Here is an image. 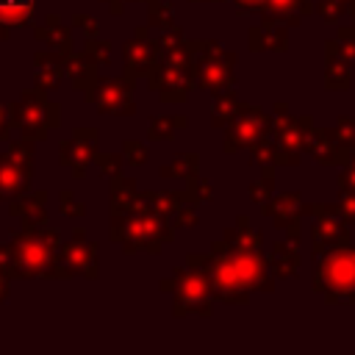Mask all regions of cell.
<instances>
[{
  "label": "cell",
  "instance_id": "6da1fadb",
  "mask_svg": "<svg viewBox=\"0 0 355 355\" xmlns=\"http://www.w3.org/2000/svg\"><path fill=\"white\" fill-rule=\"evenodd\" d=\"M258 233L250 230L247 219H239V227L230 233V241H219L208 255L211 291L222 302H247L252 288L269 291L272 277L263 255L258 252Z\"/></svg>",
  "mask_w": 355,
  "mask_h": 355
},
{
  "label": "cell",
  "instance_id": "7a4b0ae2",
  "mask_svg": "<svg viewBox=\"0 0 355 355\" xmlns=\"http://www.w3.org/2000/svg\"><path fill=\"white\" fill-rule=\"evenodd\" d=\"M114 239L125 244V250H158V241L169 239V227L161 211H155L144 197H125L122 216L114 214Z\"/></svg>",
  "mask_w": 355,
  "mask_h": 355
},
{
  "label": "cell",
  "instance_id": "3957f363",
  "mask_svg": "<svg viewBox=\"0 0 355 355\" xmlns=\"http://www.w3.org/2000/svg\"><path fill=\"white\" fill-rule=\"evenodd\" d=\"M11 263L17 277L55 275L58 269V233L28 227L11 244Z\"/></svg>",
  "mask_w": 355,
  "mask_h": 355
},
{
  "label": "cell",
  "instance_id": "277c9868",
  "mask_svg": "<svg viewBox=\"0 0 355 355\" xmlns=\"http://www.w3.org/2000/svg\"><path fill=\"white\" fill-rule=\"evenodd\" d=\"M316 291H322L327 302H355V244L324 250L316 263Z\"/></svg>",
  "mask_w": 355,
  "mask_h": 355
},
{
  "label": "cell",
  "instance_id": "5b68a950",
  "mask_svg": "<svg viewBox=\"0 0 355 355\" xmlns=\"http://www.w3.org/2000/svg\"><path fill=\"white\" fill-rule=\"evenodd\" d=\"M175 291V313H211V277H208V255H191L186 269L169 283Z\"/></svg>",
  "mask_w": 355,
  "mask_h": 355
},
{
  "label": "cell",
  "instance_id": "8992f818",
  "mask_svg": "<svg viewBox=\"0 0 355 355\" xmlns=\"http://www.w3.org/2000/svg\"><path fill=\"white\" fill-rule=\"evenodd\" d=\"M33 172L31 144H14L11 153H0V200H14L25 191Z\"/></svg>",
  "mask_w": 355,
  "mask_h": 355
},
{
  "label": "cell",
  "instance_id": "52a82bcc",
  "mask_svg": "<svg viewBox=\"0 0 355 355\" xmlns=\"http://www.w3.org/2000/svg\"><path fill=\"white\" fill-rule=\"evenodd\" d=\"M14 122L22 128V133L25 136H44V128L47 125H58V108H53V105H44L39 97L33 100V94H28V97H22L19 103H17V108H14Z\"/></svg>",
  "mask_w": 355,
  "mask_h": 355
},
{
  "label": "cell",
  "instance_id": "ba28073f",
  "mask_svg": "<svg viewBox=\"0 0 355 355\" xmlns=\"http://www.w3.org/2000/svg\"><path fill=\"white\" fill-rule=\"evenodd\" d=\"M89 100H92L103 114H133L130 83L122 80V78L97 80V83H94V92H89Z\"/></svg>",
  "mask_w": 355,
  "mask_h": 355
},
{
  "label": "cell",
  "instance_id": "9c48e42d",
  "mask_svg": "<svg viewBox=\"0 0 355 355\" xmlns=\"http://www.w3.org/2000/svg\"><path fill=\"white\" fill-rule=\"evenodd\" d=\"M266 133V116L255 108H241L239 114H233L230 125H227V150L233 147H250V144H258Z\"/></svg>",
  "mask_w": 355,
  "mask_h": 355
},
{
  "label": "cell",
  "instance_id": "30bf717a",
  "mask_svg": "<svg viewBox=\"0 0 355 355\" xmlns=\"http://www.w3.org/2000/svg\"><path fill=\"white\" fill-rule=\"evenodd\" d=\"M58 275H86L94 277V244L83 239L80 230H75V239L61 250L58 258Z\"/></svg>",
  "mask_w": 355,
  "mask_h": 355
},
{
  "label": "cell",
  "instance_id": "8fae6325",
  "mask_svg": "<svg viewBox=\"0 0 355 355\" xmlns=\"http://www.w3.org/2000/svg\"><path fill=\"white\" fill-rule=\"evenodd\" d=\"M230 64H233V58H230L227 53H222V50L211 42V47L205 50V58L200 61L202 86H205V89H214V92H222V86H227V83L233 80Z\"/></svg>",
  "mask_w": 355,
  "mask_h": 355
},
{
  "label": "cell",
  "instance_id": "7c38bea8",
  "mask_svg": "<svg viewBox=\"0 0 355 355\" xmlns=\"http://www.w3.org/2000/svg\"><path fill=\"white\" fill-rule=\"evenodd\" d=\"M319 219L313 225V241H316V252L319 250H330L336 244L347 241V227L341 225L338 216H333V208H316Z\"/></svg>",
  "mask_w": 355,
  "mask_h": 355
},
{
  "label": "cell",
  "instance_id": "4fadbf2b",
  "mask_svg": "<svg viewBox=\"0 0 355 355\" xmlns=\"http://www.w3.org/2000/svg\"><path fill=\"white\" fill-rule=\"evenodd\" d=\"M300 211H302V202H300L297 194H283V197L275 200V205L266 208V214H272L275 225H280V227H288L291 222H297Z\"/></svg>",
  "mask_w": 355,
  "mask_h": 355
},
{
  "label": "cell",
  "instance_id": "5bb4252c",
  "mask_svg": "<svg viewBox=\"0 0 355 355\" xmlns=\"http://www.w3.org/2000/svg\"><path fill=\"white\" fill-rule=\"evenodd\" d=\"M36 8V0H0V25H25Z\"/></svg>",
  "mask_w": 355,
  "mask_h": 355
},
{
  "label": "cell",
  "instance_id": "9a60e30c",
  "mask_svg": "<svg viewBox=\"0 0 355 355\" xmlns=\"http://www.w3.org/2000/svg\"><path fill=\"white\" fill-rule=\"evenodd\" d=\"M125 55H128V72L130 75H144L153 67V47L147 42H139V39L128 42Z\"/></svg>",
  "mask_w": 355,
  "mask_h": 355
},
{
  "label": "cell",
  "instance_id": "2e32d148",
  "mask_svg": "<svg viewBox=\"0 0 355 355\" xmlns=\"http://www.w3.org/2000/svg\"><path fill=\"white\" fill-rule=\"evenodd\" d=\"M266 8L280 19V22H297L308 8L311 3L308 0H266Z\"/></svg>",
  "mask_w": 355,
  "mask_h": 355
},
{
  "label": "cell",
  "instance_id": "e0dca14e",
  "mask_svg": "<svg viewBox=\"0 0 355 355\" xmlns=\"http://www.w3.org/2000/svg\"><path fill=\"white\" fill-rule=\"evenodd\" d=\"M272 261H275V272L280 277H288V275H294V269L300 263V255H297V250H294L291 241H280L272 250Z\"/></svg>",
  "mask_w": 355,
  "mask_h": 355
},
{
  "label": "cell",
  "instance_id": "ac0fdd59",
  "mask_svg": "<svg viewBox=\"0 0 355 355\" xmlns=\"http://www.w3.org/2000/svg\"><path fill=\"white\" fill-rule=\"evenodd\" d=\"M308 139H311V150L319 153V155H316L319 161H324V164H336V161H341L344 150L333 144V133H319V130H313V133H308Z\"/></svg>",
  "mask_w": 355,
  "mask_h": 355
},
{
  "label": "cell",
  "instance_id": "d6986e66",
  "mask_svg": "<svg viewBox=\"0 0 355 355\" xmlns=\"http://www.w3.org/2000/svg\"><path fill=\"white\" fill-rule=\"evenodd\" d=\"M36 64H39V69H36V80H39V86L42 89H50V86H55L58 83V78H61V61L55 58V55H36Z\"/></svg>",
  "mask_w": 355,
  "mask_h": 355
},
{
  "label": "cell",
  "instance_id": "ffe728a7",
  "mask_svg": "<svg viewBox=\"0 0 355 355\" xmlns=\"http://www.w3.org/2000/svg\"><path fill=\"white\" fill-rule=\"evenodd\" d=\"M255 47H283V33L275 31L272 19H266L261 31H252V50Z\"/></svg>",
  "mask_w": 355,
  "mask_h": 355
},
{
  "label": "cell",
  "instance_id": "44dd1931",
  "mask_svg": "<svg viewBox=\"0 0 355 355\" xmlns=\"http://www.w3.org/2000/svg\"><path fill=\"white\" fill-rule=\"evenodd\" d=\"M344 8H347V3H344V0H322V6H319V11H322L330 22H336V19L344 14Z\"/></svg>",
  "mask_w": 355,
  "mask_h": 355
},
{
  "label": "cell",
  "instance_id": "7402d4cb",
  "mask_svg": "<svg viewBox=\"0 0 355 355\" xmlns=\"http://www.w3.org/2000/svg\"><path fill=\"white\" fill-rule=\"evenodd\" d=\"M344 194H347V197H344V202H341V216L355 225V191H344Z\"/></svg>",
  "mask_w": 355,
  "mask_h": 355
},
{
  "label": "cell",
  "instance_id": "603a6c76",
  "mask_svg": "<svg viewBox=\"0 0 355 355\" xmlns=\"http://www.w3.org/2000/svg\"><path fill=\"white\" fill-rule=\"evenodd\" d=\"M341 191H355V158H352L349 169L341 175Z\"/></svg>",
  "mask_w": 355,
  "mask_h": 355
},
{
  "label": "cell",
  "instance_id": "cb8c5ba5",
  "mask_svg": "<svg viewBox=\"0 0 355 355\" xmlns=\"http://www.w3.org/2000/svg\"><path fill=\"white\" fill-rule=\"evenodd\" d=\"M241 11H250V8H261V6H266V0H233Z\"/></svg>",
  "mask_w": 355,
  "mask_h": 355
},
{
  "label": "cell",
  "instance_id": "d4e9b609",
  "mask_svg": "<svg viewBox=\"0 0 355 355\" xmlns=\"http://www.w3.org/2000/svg\"><path fill=\"white\" fill-rule=\"evenodd\" d=\"M8 122H11V116L0 108V139H6V128H8Z\"/></svg>",
  "mask_w": 355,
  "mask_h": 355
},
{
  "label": "cell",
  "instance_id": "484cf974",
  "mask_svg": "<svg viewBox=\"0 0 355 355\" xmlns=\"http://www.w3.org/2000/svg\"><path fill=\"white\" fill-rule=\"evenodd\" d=\"M6 291H8V280H6V272H0V300H6Z\"/></svg>",
  "mask_w": 355,
  "mask_h": 355
},
{
  "label": "cell",
  "instance_id": "4316f807",
  "mask_svg": "<svg viewBox=\"0 0 355 355\" xmlns=\"http://www.w3.org/2000/svg\"><path fill=\"white\" fill-rule=\"evenodd\" d=\"M108 3H111V8H114V11H119V8H122V3H125V0H108Z\"/></svg>",
  "mask_w": 355,
  "mask_h": 355
}]
</instances>
